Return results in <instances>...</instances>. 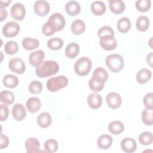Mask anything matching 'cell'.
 Wrapping results in <instances>:
<instances>
[{
	"label": "cell",
	"instance_id": "1",
	"mask_svg": "<svg viewBox=\"0 0 153 153\" xmlns=\"http://www.w3.org/2000/svg\"><path fill=\"white\" fill-rule=\"evenodd\" d=\"M59 70V65L54 60H46L42 62L36 67L35 72L39 78H46L55 75Z\"/></svg>",
	"mask_w": 153,
	"mask_h": 153
},
{
	"label": "cell",
	"instance_id": "2",
	"mask_svg": "<svg viewBox=\"0 0 153 153\" xmlns=\"http://www.w3.org/2000/svg\"><path fill=\"white\" fill-rule=\"evenodd\" d=\"M105 63L109 70L114 73L120 72L124 66V59L119 54H112L107 56Z\"/></svg>",
	"mask_w": 153,
	"mask_h": 153
},
{
	"label": "cell",
	"instance_id": "3",
	"mask_svg": "<svg viewBox=\"0 0 153 153\" xmlns=\"http://www.w3.org/2000/svg\"><path fill=\"white\" fill-rule=\"evenodd\" d=\"M68 84V79L64 75H59L52 77L47 81L46 86L47 89L51 92H56L63 88Z\"/></svg>",
	"mask_w": 153,
	"mask_h": 153
},
{
	"label": "cell",
	"instance_id": "4",
	"mask_svg": "<svg viewBox=\"0 0 153 153\" xmlns=\"http://www.w3.org/2000/svg\"><path fill=\"white\" fill-rule=\"evenodd\" d=\"M92 68V62L86 57L79 58L74 64V70L79 76H85L89 74Z\"/></svg>",
	"mask_w": 153,
	"mask_h": 153
},
{
	"label": "cell",
	"instance_id": "5",
	"mask_svg": "<svg viewBox=\"0 0 153 153\" xmlns=\"http://www.w3.org/2000/svg\"><path fill=\"white\" fill-rule=\"evenodd\" d=\"M55 32L62 30L66 24V21L63 16L59 13L52 14L47 21Z\"/></svg>",
	"mask_w": 153,
	"mask_h": 153
},
{
	"label": "cell",
	"instance_id": "6",
	"mask_svg": "<svg viewBox=\"0 0 153 153\" xmlns=\"http://www.w3.org/2000/svg\"><path fill=\"white\" fill-rule=\"evenodd\" d=\"M20 25L15 22H7L2 28V33L7 38H13L17 35L20 31Z\"/></svg>",
	"mask_w": 153,
	"mask_h": 153
},
{
	"label": "cell",
	"instance_id": "7",
	"mask_svg": "<svg viewBox=\"0 0 153 153\" xmlns=\"http://www.w3.org/2000/svg\"><path fill=\"white\" fill-rule=\"evenodd\" d=\"M99 44L101 47L106 51L112 50L116 48L117 42L114 36L105 35L100 38Z\"/></svg>",
	"mask_w": 153,
	"mask_h": 153
},
{
	"label": "cell",
	"instance_id": "8",
	"mask_svg": "<svg viewBox=\"0 0 153 153\" xmlns=\"http://www.w3.org/2000/svg\"><path fill=\"white\" fill-rule=\"evenodd\" d=\"M8 67L11 71L17 74H22L26 70V65L20 58L11 59L9 61Z\"/></svg>",
	"mask_w": 153,
	"mask_h": 153
},
{
	"label": "cell",
	"instance_id": "9",
	"mask_svg": "<svg viewBox=\"0 0 153 153\" xmlns=\"http://www.w3.org/2000/svg\"><path fill=\"white\" fill-rule=\"evenodd\" d=\"M10 13L11 17L18 21H22L25 17L26 10L25 6L19 2L15 3L11 8Z\"/></svg>",
	"mask_w": 153,
	"mask_h": 153
},
{
	"label": "cell",
	"instance_id": "10",
	"mask_svg": "<svg viewBox=\"0 0 153 153\" xmlns=\"http://www.w3.org/2000/svg\"><path fill=\"white\" fill-rule=\"evenodd\" d=\"M106 101L108 106L111 109H115L121 106L122 99L118 93L115 92H111L107 94Z\"/></svg>",
	"mask_w": 153,
	"mask_h": 153
},
{
	"label": "cell",
	"instance_id": "11",
	"mask_svg": "<svg viewBox=\"0 0 153 153\" xmlns=\"http://www.w3.org/2000/svg\"><path fill=\"white\" fill-rule=\"evenodd\" d=\"M33 9L35 13L39 16H45L50 11V7L48 2L44 0L37 1L35 2Z\"/></svg>",
	"mask_w": 153,
	"mask_h": 153
},
{
	"label": "cell",
	"instance_id": "12",
	"mask_svg": "<svg viewBox=\"0 0 153 153\" xmlns=\"http://www.w3.org/2000/svg\"><path fill=\"white\" fill-rule=\"evenodd\" d=\"M11 114L15 120L21 121L26 117V111L23 104L16 103L13 106Z\"/></svg>",
	"mask_w": 153,
	"mask_h": 153
},
{
	"label": "cell",
	"instance_id": "13",
	"mask_svg": "<svg viewBox=\"0 0 153 153\" xmlns=\"http://www.w3.org/2000/svg\"><path fill=\"white\" fill-rule=\"evenodd\" d=\"M121 148L125 152L131 153L136 150L137 143L133 139L126 137L121 141Z\"/></svg>",
	"mask_w": 153,
	"mask_h": 153
},
{
	"label": "cell",
	"instance_id": "14",
	"mask_svg": "<svg viewBox=\"0 0 153 153\" xmlns=\"http://www.w3.org/2000/svg\"><path fill=\"white\" fill-rule=\"evenodd\" d=\"M44 57V52L41 50H38L30 54L29 57V61L32 66L37 67L40 63L43 62Z\"/></svg>",
	"mask_w": 153,
	"mask_h": 153
},
{
	"label": "cell",
	"instance_id": "15",
	"mask_svg": "<svg viewBox=\"0 0 153 153\" xmlns=\"http://www.w3.org/2000/svg\"><path fill=\"white\" fill-rule=\"evenodd\" d=\"M25 147L27 153L39 152L40 143L38 139L34 137H30L25 142Z\"/></svg>",
	"mask_w": 153,
	"mask_h": 153
},
{
	"label": "cell",
	"instance_id": "16",
	"mask_svg": "<svg viewBox=\"0 0 153 153\" xmlns=\"http://www.w3.org/2000/svg\"><path fill=\"white\" fill-rule=\"evenodd\" d=\"M109 8L112 13L115 14H120L124 12L126 8L124 2L121 0L108 1Z\"/></svg>",
	"mask_w": 153,
	"mask_h": 153
},
{
	"label": "cell",
	"instance_id": "17",
	"mask_svg": "<svg viewBox=\"0 0 153 153\" xmlns=\"http://www.w3.org/2000/svg\"><path fill=\"white\" fill-rule=\"evenodd\" d=\"M87 103L90 108L93 109L99 108L102 103V97L97 93L90 94L87 97Z\"/></svg>",
	"mask_w": 153,
	"mask_h": 153
},
{
	"label": "cell",
	"instance_id": "18",
	"mask_svg": "<svg viewBox=\"0 0 153 153\" xmlns=\"http://www.w3.org/2000/svg\"><path fill=\"white\" fill-rule=\"evenodd\" d=\"M26 106L29 112L30 113H35L39 110L41 106V102L39 98L32 97L27 99Z\"/></svg>",
	"mask_w": 153,
	"mask_h": 153
},
{
	"label": "cell",
	"instance_id": "19",
	"mask_svg": "<svg viewBox=\"0 0 153 153\" xmlns=\"http://www.w3.org/2000/svg\"><path fill=\"white\" fill-rule=\"evenodd\" d=\"M65 11L69 16H74L79 14L81 11V7L77 1H70L65 5Z\"/></svg>",
	"mask_w": 153,
	"mask_h": 153
},
{
	"label": "cell",
	"instance_id": "20",
	"mask_svg": "<svg viewBox=\"0 0 153 153\" xmlns=\"http://www.w3.org/2000/svg\"><path fill=\"white\" fill-rule=\"evenodd\" d=\"M152 76V73L150 70L146 68L141 69L136 74V79L138 83L143 84L147 82Z\"/></svg>",
	"mask_w": 153,
	"mask_h": 153
},
{
	"label": "cell",
	"instance_id": "21",
	"mask_svg": "<svg viewBox=\"0 0 153 153\" xmlns=\"http://www.w3.org/2000/svg\"><path fill=\"white\" fill-rule=\"evenodd\" d=\"M51 117L50 114L47 112H43L41 113L37 117V124L38 125L43 128H47L51 123Z\"/></svg>",
	"mask_w": 153,
	"mask_h": 153
},
{
	"label": "cell",
	"instance_id": "22",
	"mask_svg": "<svg viewBox=\"0 0 153 153\" xmlns=\"http://www.w3.org/2000/svg\"><path fill=\"white\" fill-rule=\"evenodd\" d=\"M112 137L108 134L100 136L97 140V146L102 149H107L111 147L112 143Z\"/></svg>",
	"mask_w": 153,
	"mask_h": 153
},
{
	"label": "cell",
	"instance_id": "23",
	"mask_svg": "<svg viewBox=\"0 0 153 153\" xmlns=\"http://www.w3.org/2000/svg\"><path fill=\"white\" fill-rule=\"evenodd\" d=\"M90 8L92 13L96 16H100L103 14L106 10V5L105 3L100 1L93 2L91 4Z\"/></svg>",
	"mask_w": 153,
	"mask_h": 153
},
{
	"label": "cell",
	"instance_id": "24",
	"mask_svg": "<svg viewBox=\"0 0 153 153\" xmlns=\"http://www.w3.org/2000/svg\"><path fill=\"white\" fill-rule=\"evenodd\" d=\"M71 29L74 35H79L82 34L85 29V25L83 20L76 19L74 20L71 26Z\"/></svg>",
	"mask_w": 153,
	"mask_h": 153
},
{
	"label": "cell",
	"instance_id": "25",
	"mask_svg": "<svg viewBox=\"0 0 153 153\" xmlns=\"http://www.w3.org/2000/svg\"><path fill=\"white\" fill-rule=\"evenodd\" d=\"M79 46L75 42L69 43L65 48V55L69 59L75 58L79 53Z\"/></svg>",
	"mask_w": 153,
	"mask_h": 153
},
{
	"label": "cell",
	"instance_id": "26",
	"mask_svg": "<svg viewBox=\"0 0 153 153\" xmlns=\"http://www.w3.org/2000/svg\"><path fill=\"white\" fill-rule=\"evenodd\" d=\"M117 27L120 32L126 33L131 28V22L130 19L126 17H121L117 22Z\"/></svg>",
	"mask_w": 153,
	"mask_h": 153
},
{
	"label": "cell",
	"instance_id": "27",
	"mask_svg": "<svg viewBox=\"0 0 153 153\" xmlns=\"http://www.w3.org/2000/svg\"><path fill=\"white\" fill-rule=\"evenodd\" d=\"M2 82L5 87L10 88H13L18 85L19 79L16 75L7 74L4 77Z\"/></svg>",
	"mask_w": 153,
	"mask_h": 153
},
{
	"label": "cell",
	"instance_id": "28",
	"mask_svg": "<svg viewBox=\"0 0 153 153\" xmlns=\"http://www.w3.org/2000/svg\"><path fill=\"white\" fill-rule=\"evenodd\" d=\"M124 130L123 123L120 121H113L108 125V130L111 133L118 135L121 134Z\"/></svg>",
	"mask_w": 153,
	"mask_h": 153
},
{
	"label": "cell",
	"instance_id": "29",
	"mask_svg": "<svg viewBox=\"0 0 153 153\" xmlns=\"http://www.w3.org/2000/svg\"><path fill=\"white\" fill-rule=\"evenodd\" d=\"M105 82L99 79L94 77H91L88 81V87L89 88L94 92L100 91L104 88Z\"/></svg>",
	"mask_w": 153,
	"mask_h": 153
},
{
	"label": "cell",
	"instance_id": "30",
	"mask_svg": "<svg viewBox=\"0 0 153 153\" xmlns=\"http://www.w3.org/2000/svg\"><path fill=\"white\" fill-rule=\"evenodd\" d=\"M136 26L137 30L140 32L147 30L149 26V20L148 17L145 16H139L136 20Z\"/></svg>",
	"mask_w": 153,
	"mask_h": 153
},
{
	"label": "cell",
	"instance_id": "31",
	"mask_svg": "<svg viewBox=\"0 0 153 153\" xmlns=\"http://www.w3.org/2000/svg\"><path fill=\"white\" fill-rule=\"evenodd\" d=\"M22 46L26 50H32L36 49L39 46V41L36 39L26 37L22 40Z\"/></svg>",
	"mask_w": 153,
	"mask_h": 153
},
{
	"label": "cell",
	"instance_id": "32",
	"mask_svg": "<svg viewBox=\"0 0 153 153\" xmlns=\"http://www.w3.org/2000/svg\"><path fill=\"white\" fill-rule=\"evenodd\" d=\"M63 41L57 37L50 38L47 41V47L52 50H58L62 48L63 46Z\"/></svg>",
	"mask_w": 153,
	"mask_h": 153
},
{
	"label": "cell",
	"instance_id": "33",
	"mask_svg": "<svg viewBox=\"0 0 153 153\" xmlns=\"http://www.w3.org/2000/svg\"><path fill=\"white\" fill-rule=\"evenodd\" d=\"M1 101L5 105H11L14 102V94L8 90H3L1 92Z\"/></svg>",
	"mask_w": 153,
	"mask_h": 153
},
{
	"label": "cell",
	"instance_id": "34",
	"mask_svg": "<svg viewBox=\"0 0 153 153\" xmlns=\"http://www.w3.org/2000/svg\"><path fill=\"white\" fill-rule=\"evenodd\" d=\"M138 139L141 145H149L152 143V140H153L152 134L149 131L142 132L139 134Z\"/></svg>",
	"mask_w": 153,
	"mask_h": 153
},
{
	"label": "cell",
	"instance_id": "35",
	"mask_svg": "<svg viewBox=\"0 0 153 153\" xmlns=\"http://www.w3.org/2000/svg\"><path fill=\"white\" fill-rule=\"evenodd\" d=\"M92 77L97 78L100 80L106 82L108 78V74L104 68L98 67L94 70Z\"/></svg>",
	"mask_w": 153,
	"mask_h": 153
},
{
	"label": "cell",
	"instance_id": "36",
	"mask_svg": "<svg viewBox=\"0 0 153 153\" xmlns=\"http://www.w3.org/2000/svg\"><path fill=\"white\" fill-rule=\"evenodd\" d=\"M19 50V46L16 42L10 41L7 42L4 45V51L7 54L13 55L16 54Z\"/></svg>",
	"mask_w": 153,
	"mask_h": 153
},
{
	"label": "cell",
	"instance_id": "37",
	"mask_svg": "<svg viewBox=\"0 0 153 153\" xmlns=\"http://www.w3.org/2000/svg\"><path fill=\"white\" fill-rule=\"evenodd\" d=\"M151 6L150 0H138L136 2V8L140 12H146L149 10Z\"/></svg>",
	"mask_w": 153,
	"mask_h": 153
},
{
	"label": "cell",
	"instance_id": "38",
	"mask_svg": "<svg viewBox=\"0 0 153 153\" xmlns=\"http://www.w3.org/2000/svg\"><path fill=\"white\" fill-rule=\"evenodd\" d=\"M44 148L47 152L50 153H53L58 149V142L54 139L47 140L44 144Z\"/></svg>",
	"mask_w": 153,
	"mask_h": 153
},
{
	"label": "cell",
	"instance_id": "39",
	"mask_svg": "<svg viewBox=\"0 0 153 153\" xmlns=\"http://www.w3.org/2000/svg\"><path fill=\"white\" fill-rule=\"evenodd\" d=\"M142 121L146 126L152 125V109H145L142 112Z\"/></svg>",
	"mask_w": 153,
	"mask_h": 153
},
{
	"label": "cell",
	"instance_id": "40",
	"mask_svg": "<svg viewBox=\"0 0 153 153\" xmlns=\"http://www.w3.org/2000/svg\"><path fill=\"white\" fill-rule=\"evenodd\" d=\"M28 89L30 93L33 94H38L42 91V85L41 82L38 81H33L29 84Z\"/></svg>",
	"mask_w": 153,
	"mask_h": 153
},
{
	"label": "cell",
	"instance_id": "41",
	"mask_svg": "<svg viewBox=\"0 0 153 153\" xmlns=\"http://www.w3.org/2000/svg\"><path fill=\"white\" fill-rule=\"evenodd\" d=\"M97 35L99 38L105 35H111L114 36V32L113 29L108 26H104L101 27L97 31Z\"/></svg>",
	"mask_w": 153,
	"mask_h": 153
},
{
	"label": "cell",
	"instance_id": "42",
	"mask_svg": "<svg viewBox=\"0 0 153 153\" xmlns=\"http://www.w3.org/2000/svg\"><path fill=\"white\" fill-rule=\"evenodd\" d=\"M152 93H147L143 99V102L146 109L152 110L153 109V103H152Z\"/></svg>",
	"mask_w": 153,
	"mask_h": 153
},
{
	"label": "cell",
	"instance_id": "43",
	"mask_svg": "<svg viewBox=\"0 0 153 153\" xmlns=\"http://www.w3.org/2000/svg\"><path fill=\"white\" fill-rule=\"evenodd\" d=\"M42 32L43 34L47 36H50L55 33L54 30L48 22H45L42 28Z\"/></svg>",
	"mask_w": 153,
	"mask_h": 153
},
{
	"label": "cell",
	"instance_id": "44",
	"mask_svg": "<svg viewBox=\"0 0 153 153\" xmlns=\"http://www.w3.org/2000/svg\"><path fill=\"white\" fill-rule=\"evenodd\" d=\"M9 115V109L5 104L1 105V121H5Z\"/></svg>",
	"mask_w": 153,
	"mask_h": 153
},
{
	"label": "cell",
	"instance_id": "45",
	"mask_svg": "<svg viewBox=\"0 0 153 153\" xmlns=\"http://www.w3.org/2000/svg\"><path fill=\"white\" fill-rule=\"evenodd\" d=\"M9 144V139L8 137L4 135L2 133H1V139H0V148L4 149L8 146Z\"/></svg>",
	"mask_w": 153,
	"mask_h": 153
},
{
	"label": "cell",
	"instance_id": "46",
	"mask_svg": "<svg viewBox=\"0 0 153 153\" xmlns=\"http://www.w3.org/2000/svg\"><path fill=\"white\" fill-rule=\"evenodd\" d=\"M7 11L5 10L4 9H1L0 10V19H1V22H2L4 19H5L7 17Z\"/></svg>",
	"mask_w": 153,
	"mask_h": 153
},
{
	"label": "cell",
	"instance_id": "47",
	"mask_svg": "<svg viewBox=\"0 0 153 153\" xmlns=\"http://www.w3.org/2000/svg\"><path fill=\"white\" fill-rule=\"evenodd\" d=\"M11 2V1L10 0L1 1H0V8H1V9H4L5 7H8Z\"/></svg>",
	"mask_w": 153,
	"mask_h": 153
},
{
	"label": "cell",
	"instance_id": "48",
	"mask_svg": "<svg viewBox=\"0 0 153 153\" xmlns=\"http://www.w3.org/2000/svg\"><path fill=\"white\" fill-rule=\"evenodd\" d=\"M146 62L152 68V53H150L148 54L146 56Z\"/></svg>",
	"mask_w": 153,
	"mask_h": 153
}]
</instances>
